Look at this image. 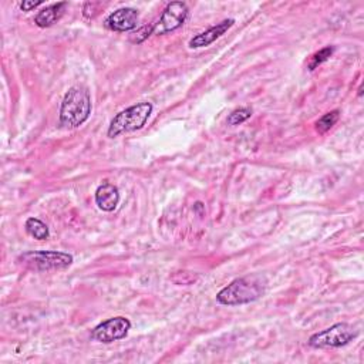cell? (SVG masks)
<instances>
[{
    "mask_svg": "<svg viewBox=\"0 0 364 364\" xmlns=\"http://www.w3.org/2000/svg\"><path fill=\"white\" fill-rule=\"evenodd\" d=\"M267 281L263 275L253 273L235 279L216 295V300L223 306H238L258 300L266 292Z\"/></svg>",
    "mask_w": 364,
    "mask_h": 364,
    "instance_id": "cell-1",
    "label": "cell"
},
{
    "mask_svg": "<svg viewBox=\"0 0 364 364\" xmlns=\"http://www.w3.org/2000/svg\"><path fill=\"white\" fill-rule=\"evenodd\" d=\"M91 114V96L87 87H71L60 107V125L63 128H77L83 125Z\"/></svg>",
    "mask_w": 364,
    "mask_h": 364,
    "instance_id": "cell-2",
    "label": "cell"
},
{
    "mask_svg": "<svg viewBox=\"0 0 364 364\" xmlns=\"http://www.w3.org/2000/svg\"><path fill=\"white\" fill-rule=\"evenodd\" d=\"M153 108L154 107L151 103L143 102V103L131 106V107L120 111L111 120L107 135L110 136V139H115V136H118L121 134L141 130L147 124V121L153 113Z\"/></svg>",
    "mask_w": 364,
    "mask_h": 364,
    "instance_id": "cell-3",
    "label": "cell"
},
{
    "mask_svg": "<svg viewBox=\"0 0 364 364\" xmlns=\"http://www.w3.org/2000/svg\"><path fill=\"white\" fill-rule=\"evenodd\" d=\"M73 256L66 252L57 251H34L26 252L19 256L18 262L30 270L49 272V270H64L73 263Z\"/></svg>",
    "mask_w": 364,
    "mask_h": 364,
    "instance_id": "cell-4",
    "label": "cell"
},
{
    "mask_svg": "<svg viewBox=\"0 0 364 364\" xmlns=\"http://www.w3.org/2000/svg\"><path fill=\"white\" fill-rule=\"evenodd\" d=\"M357 330L349 323H336L329 329L310 336L307 344L313 349H337L357 337Z\"/></svg>",
    "mask_w": 364,
    "mask_h": 364,
    "instance_id": "cell-5",
    "label": "cell"
},
{
    "mask_svg": "<svg viewBox=\"0 0 364 364\" xmlns=\"http://www.w3.org/2000/svg\"><path fill=\"white\" fill-rule=\"evenodd\" d=\"M188 6L184 2H171L165 6L160 20L154 24V33L157 36L168 34L179 29L188 18Z\"/></svg>",
    "mask_w": 364,
    "mask_h": 364,
    "instance_id": "cell-6",
    "label": "cell"
},
{
    "mask_svg": "<svg viewBox=\"0 0 364 364\" xmlns=\"http://www.w3.org/2000/svg\"><path fill=\"white\" fill-rule=\"evenodd\" d=\"M130 329H131V322L128 318L122 316H117L96 326L94 330L91 332V337H93L96 342L108 344L127 337Z\"/></svg>",
    "mask_w": 364,
    "mask_h": 364,
    "instance_id": "cell-7",
    "label": "cell"
},
{
    "mask_svg": "<svg viewBox=\"0 0 364 364\" xmlns=\"http://www.w3.org/2000/svg\"><path fill=\"white\" fill-rule=\"evenodd\" d=\"M139 19H140L139 10H135L132 8H121L107 16L104 26L111 31L124 33V31L134 30L136 24H139Z\"/></svg>",
    "mask_w": 364,
    "mask_h": 364,
    "instance_id": "cell-8",
    "label": "cell"
},
{
    "mask_svg": "<svg viewBox=\"0 0 364 364\" xmlns=\"http://www.w3.org/2000/svg\"><path fill=\"white\" fill-rule=\"evenodd\" d=\"M234 23H235L234 19H226V20L218 23L216 26H212V27H209L208 30H205V31H202V33L194 36V37L190 40L188 46H190L191 49L206 48V46L212 44V43L216 41L219 37H222L227 30H230V29L234 26Z\"/></svg>",
    "mask_w": 364,
    "mask_h": 364,
    "instance_id": "cell-9",
    "label": "cell"
},
{
    "mask_svg": "<svg viewBox=\"0 0 364 364\" xmlns=\"http://www.w3.org/2000/svg\"><path fill=\"white\" fill-rule=\"evenodd\" d=\"M120 191L110 182H104L96 191V204L104 212H113L118 206Z\"/></svg>",
    "mask_w": 364,
    "mask_h": 364,
    "instance_id": "cell-10",
    "label": "cell"
},
{
    "mask_svg": "<svg viewBox=\"0 0 364 364\" xmlns=\"http://www.w3.org/2000/svg\"><path fill=\"white\" fill-rule=\"evenodd\" d=\"M66 8H67V4L66 2H60V4H55V5H50L48 8H44L43 10H40L36 18H34V23L38 26V27H50L53 26L55 23H57L64 12H66Z\"/></svg>",
    "mask_w": 364,
    "mask_h": 364,
    "instance_id": "cell-11",
    "label": "cell"
},
{
    "mask_svg": "<svg viewBox=\"0 0 364 364\" xmlns=\"http://www.w3.org/2000/svg\"><path fill=\"white\" fill-rule=\"evenodd\" d=\"M26 231L30 237H33L37 241H46L50 237V231L49 226L46 225L43 220L37 219V218H29L26 220Z\"/></svg>",
    "mask_w": 364,
    "mask_h": 364,
    "instance_id": "cell-12",
    "label": "cell"
},
{
    "mask_svg": "<svg viewBox=\"0 0 364 364\" xmlns=\"http://www.w3.org/2000/svg\"><path fill=\"white\" fill-rule=\"evenodd\" d=\"M339 118H340V111L339 110H333V111L325 114L322 118H318L316 121V131L318 134H326L329 130L333 128V125H336Z\"/></svg>",
    "mask_w": 364,
    "mask_h": 364,
    "instance_id": "cell-13",
    "label": "cell"
},
{
    "mask_svg": "<svg viewBox=\"0 0 364 364\" xmlns=\"http://www.w3.org/2000/svg\"><path fill=\"white\" fill-rule=\"evenodd\" d=\"M333 53H335V48H332V46H328V48L316 52V53L310 57L309 70H314V69H317L321 64H323L325 62H328V60L332 57Z\"/></svg>",
    "mask_w": 364,
    "mask_h": 364,
    "instance_id": "cell-14",
    "label": "cell"
},
{
    "mask_svg": "<svg viewBox=\"0 0 364 364\" xmlns=\"http://www.w3.org/2000/svg\"><path fill=\"white\" fill-rule=\"evenodd\" d=\"M252 117V110L249 107H239L234 110L230 115H227V125H241L242 122L248 121Z\"/></svg>",
    "mask_w": 364,
    "mask_h": 364,
    "instance_id": "cell-15",
    "label": "cell"
},
{
    "mask_svg": "<svg viewBox=\"0 0 364 364\" xmlns=\"http://www.w3.org/2000/svg\"><path fill=\"white\" fill-rule=\"evenodd\" d=\"M153 33H154V26H144V27H141L140 30H136L135 33H132L131 41H132V43H143V41L147 40Z\"/></svg>",
    "mask_w": 364,
    "mask_h": 364,
    "instance_id": "cell-16",
    "label": "cell"
},
{
    "mask_svg": "<svg viewBox=\"0 0 364 364\" xmlns=\"http://www.w3.org/2000/svg\"><path fill=\"white\" fill-rule=\"evenodd\" d=\"M40 5H43L41 0H37V2H29V0H24V2H22L19 6H20V9L23 12H30V10L36 9L37 6H40Z\"/></svg>",
    "mask_w": 364,
    "mask_h": 364,
    "instance_id": "cell-17",
    "label": "cell"
}]
</instances>
